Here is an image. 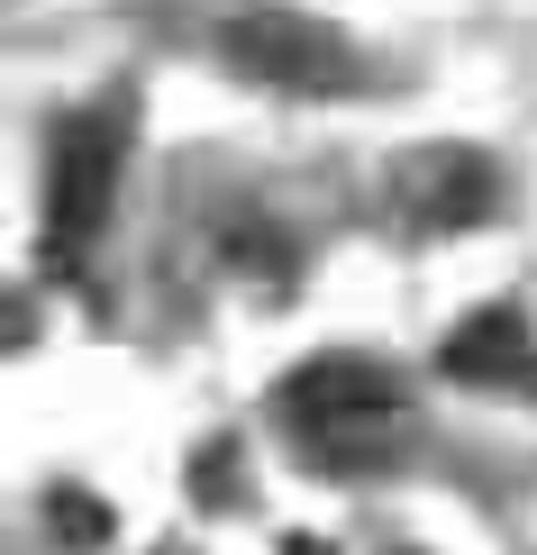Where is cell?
I'll use <instances>...</instances> for the list:
<instances>
[{
    "instance_id": "obj_3",
    "label": "cell",
    "mask_w": 537,
    "mask_h": 555,
    "mask_svg": "<svg viewBox=\"0 0 537 555\" xmlns=\"http://www.w3.org/2000/svg\"><path fill=\"white\" fill-rule=\"evenodd\" d=\"M283 420L301 437H383L401 420V383L373 356H310L283 383Z\"/></svg>"
},
{
    "instance_id": "obj_1",
    "label": "cell",
    "mask_w": 537,
    "mask_h": 555,
    "mask_svg": "<svg viewBox=\"0 0 537 555\" xmlns=\"http://www.w3.org/2000/svg\"><path fill=\"white\" fill-rule=\"evenodd\" d=\"M119 155H128V128L119 109H74L46 137V246L55 256H82L110 219V192H119Z\"/></svg>"
},
{
    "instance_id": "obj_5",
    "label": "cell",
    "mask_w": 537,
    "mask_h": 555,
    "mask_svg": "<svg viewBox=\"0 0 537 555\" xmlns=\"http://www.w3.org/2000/svg\"><path fill=\"white\" fill-rule=\"evenodd\" d=\"M528 364H537L528 319H520V310H483V319H464V328L447 337L437 374H447V383H510V391H537Z\"/></svg>"
},
{
    "instance_id": "obj_4",
    "label": "cell",
    "mask_w": 537,
    "mask_h": 555,
    "mask_svg": "<svg viewBox=\"0 0 537 555\" xmlns=\"http://www.w3.org/2000/svg\"><path fill=\"white\" fill-rule=\"evenodd\" d=\"M493 201H501V182L474 146H419V165L401 173V210L419 228H474V219H493Z\"/></svg>"
},
{
    "instance_id": "obj_2",
    "label": "cell",
    "mask_w": 537,
    "mask_h": 555,
    "mask_svg": "<svg viewBox=\"0 0 537 555\" xmlns=\"http://www.w3.org/2000/svg\"><path fill=\"white\" fill-rule=\"evenodd\" d=\"M219 55L265 91H346L356 82V46L301 10H238L219 28Z\"/></svg>"
}]
</instances>
